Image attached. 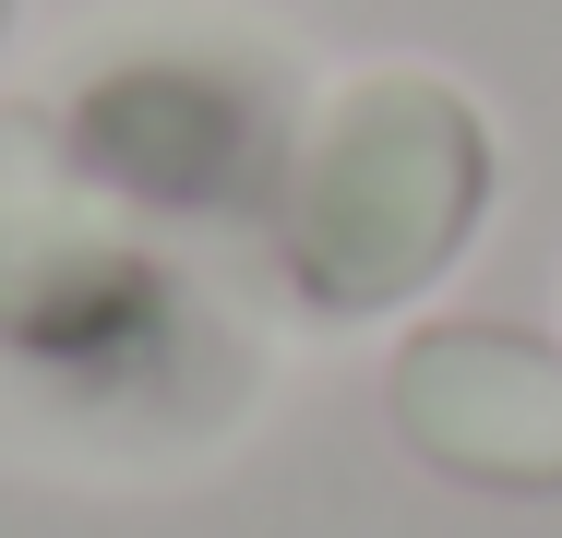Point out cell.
<instances>
[{"instance_id":"obj_2","label":"cell","mask_w":562,"mask_h":538,"mask_svg":"<svg viewBox=\"0 0 562 538\" xmlns=\"http://www.w3.org/2000/svg\"><path fill=\"white\" fill-rule=\"evenodd\" d=\"M395 430L467 491H562V347L503 323H431L395 347Z\"/></svg>"},{"instance_id":"obj_1","label":"cell","mask_w":562,"mask_h":538,"mask_svg":"<svg viewBox=\"0 0 562 538\" xmlns=\"http://www.w3.org/2000/svg\"><path fill=\"white\" fill-rule=\"evenodd\" d=\"M491 204V132L431 72H371L347 85L288 180V264L324 312H383L431 288L454 239Z\"/></svg>"},{"instance_id":"obj_3","label":"cell","mask_w":562,"mask_h":538,"mask_svg":"<svg viewBox=\"0 0 562 538\" xmlns=\"http://www.w3.org/2000/svg\"><path fill=\"white\" fill-rule=\"evenodd\" d=\"M0 24H12V0H0Z\"/></svg>"}]
</instances>
